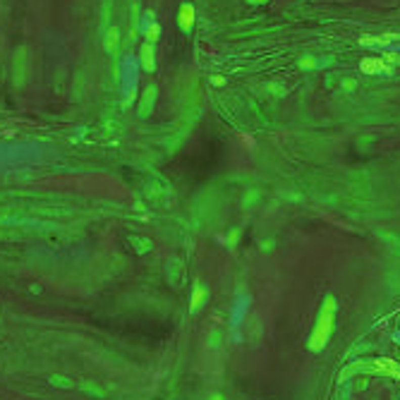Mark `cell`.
Returning <instances> with one entry per match:
<instances>
[{
    "label": "cell",
    "mask_w": 400,
    "mask_h": 400,
    "mask_svg": "<svg viewBox=\"0 0 400 400\" xmlns=\"http://www.w3.org/2000/svg\"><path fill=\"white\" fill-rule=\"evenodd\" d=\"M360 70H362L364 74H391L393 67L383 58H364L362 63H360Z\"/></svg>",
    "instance_id": "2"
},
{
    "label": "cell",
    "mask_w": 400,
    "mask_h": 400,
    "mask_svg": "<svg viewBox=\"0 0 400 400\" xmlns=\"http://www.w3.org/2000/svg\"><path fill=\"white\" fill-rule=\"evenodd\" d=\"M400 36L395 34H386V36H376V38H362L360 43L362 46H386V43H393V41H398Z\"/></svg>",
    "instance_id": "5"
},
{
    "label": "cell",
    "mask_w": 400,
    "mask_h": 400,
    "mask_svg": "<svg viewBox=\"0 0 400 400\" xmlns=\"http://www.w3.org/2000/svg\"><path fill=\"white\" fill-rule=\"evenodd\" d=\"M374 362V369L381 374H388L393 379H400V364L393 362V360H372Z\"/></svg>",
    "instance_id": "3"
},
{
    "label": "cell",
    "mask_w": 400,
    "mask_h": 400,
    "mask_svg": "<svg viewBox=\"0 0 400 400\" xmlns=\"http://www.w3.org/2000/svg\"><path fill=\"white\" fill-rule=\"evenodd\" d=\"M249 3H266V0H249Z\"/></svg>",
    "instance_id": "8"
},
{
    "label": "cell",
    "mask_w": 400,
    "mask_h": 400,
    "mask_svg": "<svg viewBox=\"0 0 400 400\" xmlns=\"http://www.w3.org/2000/svg\"><path fill=\"white\" fill-rule=\"evenodd\" d=\"M381 58L391 65V67H393V65H400V55L398 53H386V55H381Z\"/></svg>",
    "instance_id": "7"
},
{
    "label": "cell",
    "mask_w": 400,
    "mask_h": 400,
    "mask_svg": "<svg viewBox=\"0 0 400 400\" xmlns=\"http://www.w3.org/2000/svg\"><path fill=\"white\" fill-rule=\"evenodd\" d=\"M336 297H326L321 309H319L317 324H314V331L309 336V350L312 352H321L324 347L328 345L331 340V333H333V326H336Z\"/></svg>",
    "instance_id": "1"
},
{
    "label": "cell",
    "mask_w": 400,
    "mask_h": 400,
    "mask_svg": "<svg viewBox=\"0 0 400 400\" xmlns=\"http://www.w3.org/2000/svg\"><path fill=\"white\" fill-rule=\"evenodd\" d=\"M213 400H223V398H218V395H216V398H213Z\"/></svg>",
    "instance_id": "9"
},
{
    "label": "cell",
    "mask_w": 400,
    "mask_h": 400,
    "mask_svg": "<svg viewBox=\"0 0 400 400\" xmlns=\"http://www.w3.org/2000/svg\"><path fill=\"white\" fill-rule=\"evenodd\" d=\"M182 27L190 29L192 27V8H185L182 10Z\"/></svg>",
    "instance_id": "6"
},
{
    "label": "cell",
    "mask_w": 400,
    "mask_h": 400,
    "mask_svg": "<svg viewBox=\"0 0 400 400\" xmlns=\"http://www.w3.org/2000/svg\"><path fill=\"white\" fill-rule=\"evenodd\" d=\"M206 300H209V290H206L204 285H194V292H192V302H190L192 309L197 312Z\"/></svg>",
    "instance_id": "4"
}]
</instances>
